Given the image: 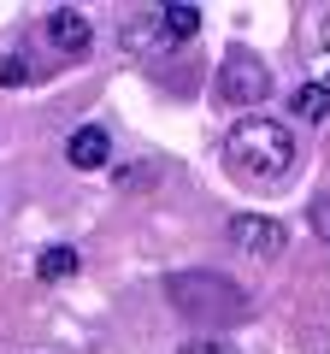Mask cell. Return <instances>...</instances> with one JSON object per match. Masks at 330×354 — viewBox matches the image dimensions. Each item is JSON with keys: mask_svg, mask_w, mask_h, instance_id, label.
Instances as JSON below:
<instances>
[{"mask_svg": "<svg viewBox=\"0 0 330 354\" xmlns=\"http://www.w3.org/2000/svg\"><path fill=\"white\" fill-rule=\"evenodd\" d=\"M224 165L248 183H289L295 165H301V142H295L289 124L278 118H236L224 130Z\"/></svg>", "mask_w": 330, "mask_h": 354, "instance_id": "6da1fadb", "label": "cell"}, {"mask_svg": "<svg viewBox=\"0 0 330 354\" xmlns=\"http://www.w3.org/2000/svg\"><path fill=\"white\" fill-rule=\"evenodd\" d=\"M165 295H171V307H177L183 319H195V325H236V319L254 313L248 295L230 278H218V272H171V278H165Z\"/></svg>", "mask_w": 330, "mask_h": 354, "instance_id": "7a4b0ae2", "label": "cell"}, {"mask_svg": "<svg viewBox=\"0 0 330 354\" xmlns=\"http://www.w3.org/2000/svg\"><path fill=\"white\" fill-rule=\"evenodd\" d=\"M218 95H224L230 106H260L271 95V71L266 59H260L254 48H230L224 65H218Z\"/></svg>", "mask_w": 330, "mask_h": 354, "instance_id": "3957f363", "label": "cell"}, {"mask_svg": "<svg viewBox=\"0 0 330 354\" xmlns=\"http://www.w3.org/2000/svg\"><path fill=\"white\" fill-rule=\"evenodd\" d=\"M224 236L236 242L242 254H254V260H278V254L289 248V230H283L278 218H266V213H236L224 225Z\"/></svg>", "mask_w": 330, "mask_h": 354, "instance_id": "277c9868", "label": "cell"}, {"mask_svg": "<svg viewBox=\"0 0 330 354\" xmlns=\"http://www.w3.org/2000/svg\"><path fill=\"white\" fill-rule=\"evenodd\" d=\"M118 41H124V53H136V59H153V53L177 48V41L165 36V24H159V6H153V12H130L124 24H118Z\"/></svg>", "mask_w": 330, "mask_h": 354, "instance_id": "5b68a950", "label": "cell"}, {"mask_svg": "<svg viewBox=\"0 0 330 354\" xmlns=\"http://www.w3.org/2000/svg\"><path fill=\"white\" fill-rule=\"evenodd\" d=\"M48 41H53V53H89V41H95V24L77 6H53L48 12Z\"/></svg>", "mask_w": 330, "mask_h": 354, "instance_id": "8992f818", "label": "cell"}, {"mask_svg": "<svg viewBox=\"0 0 330 354\" xmlns=\"http://www.w3.org/2000/svg\"><path fill=\"white\" fill-rule=\"evenodd\" d=\"M65 160H71L77 171H101V165L113 160V136H106V124H77L71 136H65Z\"/></svg>", "mask_w": 330, "mask_h": 354, "instance_id": "52a82bcc", "label": "cell"}, {"mask_svg": "<svg viewBox=\"0 0 330 354\" xmlns=\"http://www.w3.org/2000/svg\"><path fill=\"white\" fill-rule=\"evenodd\" d=\"M77 266H83V260H77L71 242H48V248L36 254V278L41 283H65V278H77Z\"/></svg>", "mask_w": 330, "mask_h": 354, "instance_id": "ba28073f", "label": "cell"}, {"mask_svg": "<svg viewBox=\"0 0 330 354\" xmlns=\"http://www.w3.org/2000/svg\"><path fill=\"white\" fill-rule=\"evenodd\" d=\"M289 113L301 118V124H324L330 118V83H301L289 95Z\"/></svg>", "mask_w": 330, "mask_h": 354, "instance_id": "9c48e42d", "label": "cell"}, {"mask_svg": "<svg viewBox=\"0 0 330 354\" xmlns=\"http://www.w3.org/2000/svg\"><path fill=\"white\" fill-rule=\"evenodd\" d=\"M159 24L171 41H195L201 36V6H189V0H171V6H159Z\"/></svg>", "mask_w": 330, "mask_h": 354, "instance_id": "30bf717a", "label": "cell"}, {"mask_svg": "<svg viewBox=\"0 0 330 354\" xmlns=\"http://www.w3.org/2000/svg\"><path fill=\"white\" fill-rule=\"evenodd\" d=\"M36 77H41V65H36V53H30V48L0 53V88H24V83H36Z\"/></svg>", "mask_w": 330, "mask_h": 354, "instance_id": "8fae6325", "label": "cell"}, {"mask_svg": "<svg viewBox=\"0 0 330 354\" xmlns=\"http://www.w3.org/2000/svg\"><path fill=\"white\" fill-rule=\"evenodd\" d=\"M307 218H313V236H318V242L330 248V189H324V195H313V207H307Z\"/></svg>", "mask_w": 330, "mask_h": 354, "instance_id": "7c38bea8", "label": "cell"}, {"mask_svg": "<svg viewBox=\"0 0 330 354\" xmlns=\"http://www.w3.org/2000/svg\"><path fill=\"white\" fill-rule=\"evenodd\" d=\"M177 354H242V348H230V342H213V337H189Z\"/></svg>", "mask_w": 330, "mask_h": 354, "instance_id": "4fadbf2b", "label": "cell"}]
</instances>
